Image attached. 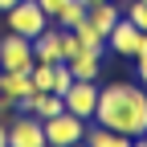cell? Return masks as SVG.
Segmentation results:
<instances>
[{"label": "cell", "mask_w": 147, "mask_h": 147, "mask_svg": "<svg viewBox=\"0 0 147 147\" xmlns=\"http://www.w3.org/2000/svg\"><path fill=\"white\" fill-rule=\"evenodd\" d=\"M98 127H110L127 139H139L147 131V90L139 82H98V106L94 119Z\"/></svg>", "instance_id": "6da1fadb"}, {"label": "cell", "mask_w": 147, "mask_h": 147, "mask_svg": "<svg viewBox=\"0 0 147 147\" xmlns=\"http://www.w3.org/2000/svg\"><path fill=\"white\" fill-rule=\"evenodd\" d=\"M4 16H8V33H21V37H29V41L53 25L49 16L41 12V4H37V0H21V4H12Z\"/></svg>", "instance_id": "7a4b0ae2"}, {"label": "cell", "mask_w": 147, "mask_h": 147, "mask_svg": "<svg viewBox=\"0 0 147 147\" xmlns=\"http://www.w3.org/2000/svg\"><path fill=\"white\" fill-rule=\"evenodd\" d=\"M41 127H45V147H69V143L86 139V127H90V123L78 119V115H69V110H61V115L45 119Z\"/></svg>", "instance_id": "3957f363"}, {"label": "cell", "mask_w": 147, "mask_h": 147, "mask_svg": "<svg viewBox=\"0 0 147 147\" xmlns=\"http://www.w3.org/2000/svg\"><path fill=\"white\" fill-rule=\"evenodd\" d=\"M33 41L21 33H4L0 37V69H33Z\"/></svg>", "instance_id": "277c9868"}, {"label": "cell", "mask_w": 147, "mask_h": 147, "mask_svg": "<svg viewBox=\"0 0 147 147\" xmlns=\"http://www.w3.org/2000/svg\"><path fill=\"white\" fill-rule=\"evenodd\" d=\"M65 110L69 115H78V119H94V106H98V82H82V78H74V86L61 94Z\"/></svg>", "instance_id": "5b68a950"}, {"label": "cell", "mask_w": 147, "mask_h": 147, "mask_svg": "<svg viewBox=\"0 0 147 147\" xmlns=\"http://www.w3.org/2000/svg\"><path fill=\"white\" fill-rule=\"evenodd\" d=\"M8 147H45V127L37 115L21 110L12 123H8Z\"/></svg>", "instance_id": "8992f818"}, {"label": "cell", "mask_w": 147, "mask_h": 147, "mask_svg": "<svg viewBox=\"0 0 147 147\" xmlns=\"http://www.w3.org/2000/svg\"><path fill=\"white\" fill-rule=\"evenodd\" d=\"M25 94H33V78H29V69H0V98L16 110V102H21Z\"/></svg>", "instance_id": "52a82bcc"}, {"label": "cell", "mask_w": 147, "mask_h": 147, "mask_svg": "<svg viewBox=\"0 0 147 147\" xmlns=\"http://www.w3.org/2000/svg\"><path fill=\"white\" fill-rule=\"evenodd\" d=\"M123 16V0H98V4H86V21L94 25L102 37L115 29V21Z\"/></svg>", "instance_id": "ba28073f"}, {"label": "cell", "mask_w": 147, "mask_h": 147, "mask_svg": "<svg viewBox=\"0 0 147 147\" xmlns=\"http://www.w3.org/2000/svg\"><path fill=\"white\" fill-rule=\"evenodd\" d=\"M33 57L37 61H61V29L49 25L45 33L33 37Z\"/></svg>", "instance_id": "9c48e42d"}, {"label": "cell", "mask_w": 147, "mask_h": 147, "mask_svg": "<svg viewBox=\"0 0 147 147\" xmlns=\"http://www.w3.org/2000/svg\"><path fill=\"white\" fill-rule=\"evenodd\" d=\"M74 78H82V82H98L102 78V53H78V57H69L65 61Z\"/></svg>", "instance_id": "30bf717a"}, {"label": "cell", "mask_w": 147, "mask_h": 147, "mask_svg": "<svg viewBox=\"0 0 147 147\" xmlns=\"http://www.w3.org/2000/svg\"><path fill=\"white\" fill-rule=\"evenodd\" d=\"M86 147H131V139L119 135V131H110V127H86Z\"/></svg>", "instance_id": "8fae6325"}, {"label": "cell", "mask_w": 147, "mask_h": 147, "mask_svg": "<svg viewBox=\"0 0 147 147\" xmlns=\"http://www.w3.org/2000/svg\"><path fill=\"white\" fill-rule=\"evenodd\" d=\"M82 21H86V0H65L61 12L53 16V25H57V29H74V25H82Z\"/></svg>", "instance_id": "7c38bea8"}, {"label": "cell", "mask_w": 147, "mask_h": 147, "mask_svg": "<svg viewBox=\"0 0 147 147\" xmlns=\"http://www.w3.org/2000/svg\"><path fill=\"white\" fill-rule=\"evenodd\" d=\"M74 37L82 41V49H86V53H102V49H106V37H102V33H98L94 25H90V21L74 25Z\"/></svg>", "instance_id": "4fadbf2b"}, {"label": "cell", "mask_w": 147, "mask_h": 147, "mask_svg": "<svg viewBox=\"0 0 147 147\" xmlns=\"http://www.w3.org/2000/svg\"><path fill=\"white\" fill-rule=\"evenodd\" d=\"M123 16H127L135 29L147 33V0H123Z\"/></svg>", "instance_id": "5bb4252c"}, {"label": "cell", "mask_w": 147, "mask_h": 147, "mask_svg": "<svg viewBox=\"0 0 147 147\" xmlns=\"http://www.w3.org/2000/svg\"><path fill=\"white\" fill-rule=\"evenodd\" d=\"M37 4H41V12H45L49 21H53V16L61 12V4H65V0H37Z\"/></svg>", "instance_id": "9a60e30c"}, {"label": "cell", "mask_w": 147, "mask_h": 147, "mask_svg": "<svg viewBox=\"0 0 147 147\" xmlns=\"http://www.w3.org/2000/svg\"><path fill=\"white\" fill-rule=\"evenodd\" d=\"M135 74H139V86L147 90V53H139V57H135Z\"/></svg>", "instance_id": "2e32d148"}, {"label": "cell", "mask_w": 147, "mask_h": 147, "mask_svg": "<svg viewBox=\"0 0 147 147\" xmlns=\"http://www.w3.org/2000/svg\"><path fill=\"white\" fill-rule=\"evenodd\" d=\"M0 147H8V127L0 123Z\"/></svg>", "instance_id": "e0dca14e"}, {"label": "cell", "mask_w": 147, "mask_h": 147, "mask_svg": "<svg viewBox=\"0 0 147 147\" xmlns=\"http://www.w3.org/2000/svg\"><path fill=\"white\" fill-rule=\"evenodd\" d=\"M12 4H21V0H0V12H8Z\"/></svg>", "instance_id": "ac0fdd59"}, {"label": "cell", "mask_w": 147, "mask_h": 147, "mask_svg": "<svg viewBox=\"0 0 147 147\" xmlns=\"http://www.w3.org/2000/svg\"><path fill=\"white\" fill-rule=\"evenodd\" d=\"M131 147H147V139H143V135H139V139H131Z\"/></svg>", "instance_id": "d6986e66"}, {"label": "cell", "mask_w": 147, "mask_h": 147, "mask_svg": "<svg viewBox=\"0 0 147 147\" xmlns=\"http://www.w3.org/2000/svg\"><path fill=\"white\" fill-rule=\"evenodd\" d=\"M69 147H86V139H78V143H69Z\"/></svg>", "instance_id": "ffe728a7"}, {"label": "cell", "mask_w": 147, "mask_h": 147, "mask_svg": "<svg viewBox=\"0 0 147 147\" xmlns=\"http://www.w3.org/2000/svg\"><path fill=\"white\" fill-rule=\"evenodd\" d=\"M86 4H98V0H86Z\"/></svg>", "instance_id": "44dd1931"}, {"label": "cell", "mask_w": 147, "mask_h": 147, "mask_svg": "<svg viewBox=\"0 0 147 147\" xmlns=\"http://www.w3.org/2000/svg\"><path fill=\"white\" fill-rule=\"evenodd\" d=\"M143 139H147V131H143Z\"/></svg>", "instance_id": "7402d4cb"}]
</instances>
